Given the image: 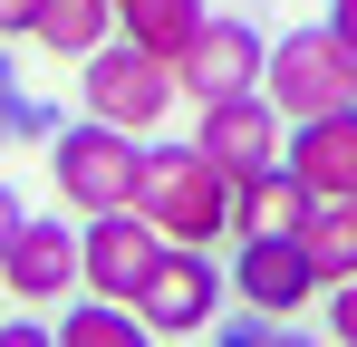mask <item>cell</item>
<instances>
[{"mask_svg":"<svg viewBox=\"0 0 357 347\" xmlns=\"http://www.w3.org/2000/svg\"><path fill=\"white\" fill-rule=\"evenodd\" d=\"M135 213L165 231V241H193V251H213V241L232 231V174L213 164L203 145H145Z\"/></svg>","mask_w":357,"mask_h":347,"instance_id":"obj_1","label":"cell"},{"mask_svg":"<svg viewBox=\"0 0 357 347\" xmlns=\"http://www.w3.org/2000/svg\"><path fill=\"white\" fill-rule=\"evenodd\" d=\"M174 77H183V97L193 107H222V97H261V77H271V39L251 29V20H203V39L174 58Z\"/></svg>","mask_w":357,"mask_h":347,"instance_id":"obj_6","label":"cell"},{"mask_svg":"<svg viewBox=\"0 0 357 347\" xmlns=\"http://www.w3.org/2000/svg\"><path fill=\"white\" fill-rule=\"evenodd\" d=\"M49 135H59V116L39 107V97L20 87V68L0 58V145H49Z\"/></svg>","mask_w":357,"mask_h":347,"instance_id":"obj_16","label":"cell"},{"mask_svg":"<svg viewBox=\"0 0 357 347\" xmlns=\"http://www.w3.org/2000/svg\"><path fill=\"white\" fill-rule=\"evenodd\" d=\"M59 347H155V328H145L126 299H68Z\"/></svg>","mask_w":357,"mask_h":347,"instance_id":"obj_15","label":"cell"},{"mask_svg":"<svg viewBox=\"0 0 357 347\" xmlns=\"http://www.w3.org/2000/svg\"><path fill=\"white\" fill-rule=\"evenodd\" d=\"M328 29H338V39L357 49V0H328Z\"/></svg>","mask_w":357,"mask_h":347,"instance_id":"obj_22","label":"cell"},{"mask_svg":"<svg viewBox=\"0 0 357 347\" xmlns=\"http://www.w3.org/2000/svg\"><path fill=\"white\" fill-rule=\"evenodd\" d=\"M0 347H59L49 318H0Z\"/></svg>","mask_w":357,"mask_h":347,"instance_id":"obj_19","label":"cell"},{"mask_svg":"<svg viewBox=\"0 0 357 347\" xmlns=\"http://www.w3.org/2000/svg\"><path fill=\"white\" fill-rule=\"evenodd\" d=\"M49 58H97L116 39V0H39V29H29Z\"/></svg>","mask_w":357,"mask_h":347,"instance_id":"obj_14","label":"cell"},{"mask_svg":"<svg viewBox=\"0 0 357 347\" xmlns=\"http://www.w3.org/2000/svg\"><path fill=\"white\" fill-rule=\"evenodd\" d=\"M261 97L290 116V125L357 107V49L328 29V20H319V29H290V39L271 49V77H261Z\"/></svg>","mask_w":357,"mask_h":347,"instance_id":"obj_4","label":"cell"},{"mask_svg":"<svg viewBox=\"0 0 357 347\" xmlns=\"http://www.w3.org/2000/svg\"><path fill=\"white\" fill-rule=\"evenodd\" d=\"M309 213H319V193H309L290 164H271V174H251V183H232V241H299V231H309Z\"/></svg>","mask_w":357,"mask_h":347,"instance_id":"obj_12","label":"cell"},{"mask_svg":"<svg viewBox=\"0 0 357 347\" xmlns=\"http://www.w3.org/2000/svg\"><path fill=\"white\" fill-rule=\"evenodd\" d=\"M203 0H116V39H135V49H155V58H183L193 39H203Z\"/></svg>","mask_w":357,"mask_h":347,"instance_id":"obj_13","label":"cell"},{"mask_svg":"<svg viewBox=\"0 0 357 347\" xmlns=\"http://www.w3.org/2000/svg\"><path fill=\"white\" fill-rule=\"evenodd\" d=\"M39 29V0H0V39H29Z\"/></svg>","mask_w":357,"mask_h":347,"instance_id":"obj_20","label":"cell"},{"mask_svg":"<svg viewBox=\"0 0 357 347\" xmlns=\"http://www.w3.org/2000/svg\"><path fill=\"white\" fill-rule=\"evenodd\" d=\"M222 299H232V270H213V251H193V241H165V261L135 289V318L155 338H213Z\"/></svg>","mask_w":357,"mask_h":347,"instance_id":"obj_5","label":"cell"},{"mask_svg":"<svg viewBox=\"0 0 357 347\" xmlns=\"http://www.w3.org/2000/svg\"><path fill=\"white\" fill-rule=\"evenodd\" d=\"M290 174L319 193V203H357V107L290 125Z\"/></svg>","mask_w":357,"mask_h":347,"instance_id":"obj_11","label":"cell"},{"mask_svg":"<svg viewBox=\"0 0 357 347\" xmlns=\"http://www.w3.org/2000/svg\"><path fill=\"white\" fill-rule=\"evenodd\" d=\"M174 97H183L174 58L135 49V39H107L97 58H77V107L97 116V125H126V135H155Z\"/></svg>","mask_w":357,"mask_h":347,"instance_id":"obj_3","label":"cell"},{"mask_svg":"<svg viewBox=\"0 0 357 347\" xmlns=\"http://www.w3.org/2000/svg\"><path fill=\"white\" fill-rule=\"evenodd\" d=\"M0 289L20 299V309H49L68 289H87V251H77V231L49 222V213H29L20 241H10V261H0Z\"/></svg>","mask_w":357,"mask_h":347,"instance_id":"obj_9","label":"cell"},{"mask_svg":"<svg viewBox=\"0 0 357 347\" xmlns=\"http://www.w3.org/2000/svg\"><path fill=\"white\" fill-rule=\"evenodd\" d=\"M77 251H87V299H126V309H135L145 270L165 261V231H155L135 203H126V213H97V222H77Z\"/></svg>","mask_w":357,"mask_h":347,"instance_id":"obj_7","label":"cell"},{"mask_svg":"<svg viewBox=\"0 0 357 347\" xmlns=\"http://www.w3.org/2000/svg\"><path fill=\"white\" fill-rule=\"evenodd\" d=\"M203 347H319V338H299L290 318H261V309H241V318H222Z\"/></svg>","mask_w":357,"mask_h":347,"instance_id":"obj_17","label":"cell"},{"mask_svg":"<svg viewBox=\"0 0 357 347\" xmlns=\"http://www.w3.org/2000/svg\"><path fill=\"white\" fill-rule=\"evenodd\" d=\"M135 174H145V135H126V125L77 116V125L49 135V183H59V203L77 213V222L126 213V203H135Z\"/></svg>","mask_w":357,"mask_h":347,"instance_id":"obj_2","label":"cell"},{"mask_svg":"<svg viewBox=\"0 0 357 347\" xmlns=\"http://www.w3.org/2000/svg\"><path fill=\"white\" fill-rule=\"evenodd\" d=\"M232 299L261 309V318H299L309 299H328L309 241H232Z\"/></svg>","mask_w":357,"mask_h":347,"instance_id":"obj_8","label":"cell"},{"mask_svg":"<svg viewBox=\"0 0 357 347\" xmlns=\"http://www.w3.org/2000/svg\"><path fill=\"white\" fill-rule=\"evenodd\" d=\"M20 222H29V213H20V193L0 183V261H10V241H20Z\"/></svg>","mask_w":357,"mask_h":347,"instance_id":"obj_21","label":"cell"},{"mask_svg":"<svg viewBox=\"0 0 357 347\" xmlns=\"http://www.w3.org/2000/svg\"><path fill=\"white\" fill-rule=\"evenodd\" d=\"M328 338H338V347H357V280H338V289H328Z\"/></svg>","mask_w":357,"mask_h":347,"instance_id":"obj_18","label":"cell"},{"mask_svg":"<svg viewBox=\"0 0 357 347\" xmlns=\"http://www.w3.org/2000/svg\"><path fill=\"white\" fill-rule=\"evenodd\" d=\"M280 125L290 116L271 107V97H222V107H203V155L232 174V183H251V174H271V164H290V145H280Z\"/></svg>","mask_w":357,"mask_h":347,"instance_id":"obj_10","label":"cell"}]
</instances>
